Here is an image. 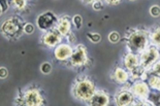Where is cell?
Here are the masks:
<instances>
[{
  "instance_id": "1",
  "label": "cell",
  "mask_w": 160,
  "mask_h": 106,
  "mask_svg": "<svg viewBox=\"0 0 160 106\" xmlns=\"http://www.w3.org/2000/svg\"><path fill=\"white\" fill-rule=\"evenodd\" d=\"M95 94V87L92 81L88 80H84L79 81L76 87L73 88L74 97L80 100H90Z\"/></svg>"
},
{
  "instance_id": "2",
  "label": "cell",
  "mask_w": 160,
  "mask_h": 106,
  "mask_svg": "<svg viewBox=\"0 0 160 106\" xmlns=\"http://www.w3.org/2000/svg\"><path fill=\"white\" fill-rule=\"evenodd\" d=\"M129 46L134 51H142L147 46V32L137 31L129 37Z\"/></svg>"
},
{
  "instance_id": "3",
  "label": "cell",
  "mask_w": 160,
  "mask_h": 106,
  "mask_svg": "<svg viewBox=\"0 0 160 106\" xmlns=\"http://www.w3.org/2000/svg\"><path fill=\"white\" fill-rule=\"evenodd\" d=\"M159 53L156 47L151 46L146 52H144L141 56V65L144 68H148L158 59Z\"/></svg>"
},
{
  "instance_id": "4",
  "label": "cell",
  "mask_w": 160,
  "mask_h": 106,
  "mask_svg": "<svg viewBox=\"0 0 160 106\" xmlns=\"http://www.w3.org/2000/svg\"><path fill=\"white\" fill-rule=\"evenodd\" d=\"M87 60V52L86 49L83 46H77L74 53L71 55V63L72 65H76V66H80V65H83Z\"/></svg>"
},
{
  "instance_id": "5",
  "label": "cell",
  "mask_w": 160,
  "mask_h": 106,
  "mask_svg": "<svg viewBox=\"0 0 160 106\" xmlns=\"http://www.w3.org/2000/svg\"><path fill=\"white\" fill-rule=\"evenodd\" d=\"M24 100H25V104L30 106H35L42 104V97L37 90H29L27 91L25 95H24Z\"/></svg>"
},
{
  "instance_id": "6",
  "label": "cell",
  "mask_w": 160,
  "mask_h": 106,
  "mask_svg": "<svg viewBox=\"0 0 160 106\" xmlns=\"http://www.w3.org/2000/svg\"><path fill=\"white\" fill-rule=\"evenodd\" d=\"M72 55V49L67 44H60L55 50V57L58 60H65Z\"/></svg>"
},
{
  "instance_id": "7",
  "label": "cell",
  "mask_w": 160,
  "mask_h": 106,
  "mask_svg": "<svg viewBox=\"0 0 160 106\" xmlns=\"http://www.w3.org/2000/svg\"><path fill=\"white\" fill-rule=\"evenodd\" d=\"M55 22V16L51 12H47L45 15H42L38 19V27L40 29H47L53 25Z\"/></svg>"
},
{
  "instance_id": "8",
  "label": "cell",
  "mask_w": 160,
  "mask_h": 106,
  "mask_svg": "<svg viewBox=\"0 0 160 106\" xmlns=\"http://www.w3.org/2000/svg\"><path fill=\"white\" fill-rule=\"evenodd\" d=\"M60 37H61L60 33H57L56 31H52V32L47 33L46 35L42 37V41L43 43H46L47 46H55L56 43L59 42Z\"/></svg>"
},
{
  "instance_id": "9",
  "label": "cell",
  "mask_w": 160,
  "mask_h": 106,
  "mask_svg": "<svg viewBox=\"0 0 160 106\" xmlns=\"http://www.w3.org/2000/svg\"><path fill=\"white\" fill-rule=\"evenodd\" d=\"M90 103L94 106H105L108 103V98L103 93H95L90 99Z\"/></svg>"
},
{
  "instance_id": "10",
  "label": "cell",
  "mask_w": 160,
  "mask_h": 106,
  "mask_svg": "<svg viewBox=\"0 0 160 106\" xmlns=\"http://www.w3.org/2000/svg\"><path fill=\"white\" fill-rule=\"evenodd\" d=\"M18 31V26L16 23H13L12 20L5 21L2 24V32L8 36H13L15 33Z\"/></svg>"
},
{
  "instance_id": "11",
  "label": "cell",
  "mask_w": 160,
  "mask_h": 106,
  "mask_svg": "<svg viewBox=\"0 0 160 106\" xmlns=\"http://www.w3.org/2000/svg\"><path fill=\"white\" fill-rule=\"evenodd\" d=\"M132 91L133 93L138 96L141 98H147V96L149 94V89L148 85L145 83H138L132 87Z\"/></svg>"
},
{
  "instance_id": "12",
  "label": "cell",
  "mask_w": 160,
  "mask_h": 106,
  "mask_svg": "<svg viewBox=\"0 0 160 106\" xmlns=\"http://www.w3.org/2000/svg\"><path fill=\"white\" fill-rule=\"evenodd\" d=\"M131 101H132V95L127 91L121 92V93L117 96V98H116V103L121 106L129 105L131 103Z\"/></svg>"
},
{
  "instance_id": "13",
  "label": "cell",
  "mask_w": 160,
  "mask_h": 106,
  "mask_svg": "<svg viewBox=\"0 0 160 106\" xmlns=\"http://www.w3.org/2000/svg\"><path fill=\"white\" fill-rule=\"evenodd\" d=\"M124 64H125L126 68L129 69V70L135 69V68L138 67V61L137 56H134L133 54H128L127 56L125 57Z\"/></svg>"
},
{
  "instance_id": "14",
  "label": "cell",
  "mask_w": 160,
  "mask_h": 106,
  "mask_svg": "<svg viewBox=\"0 0 160 106\" xmlns=\"http://www.w3.org/2000/svg\"><path fill=\"white\" fill-rule=\"evenodd\" d=\"M57 30L61 35H66L70 30V22L66 18H63L62 20H60V22L58 23Z\"/></svg>"
},
{
  "instance_id": "15",
  "label": "cell",
  "mask_w": 160,
  "mask_h": 106,
  "mask_svg": "<svg viewBox=\"0 0 160 106\" xmlns=\"http://www.w3.org/2000/svg\"><path fill=\"white\" fill-rule=\"evenodd\" d=\"M115 78L119 83H125L128 78L127 72L124 71L123 69H121V68H118V69H116L115 71Z\"/></svg>"
},
{
  "instance_id": "16",
  "label": "cell",
  "mask_w": 160,
  "mask_h": 106,
  "mask_svg": "<svg viewBox=\"0 0 160 106\" xmlns=\"http://www.w3.org/2000/svg\"><path fill=\"white\" fill-rule=\"evenodd\" d=\"M149 84L152 88L156 90H160V77L159 76H151L149 80Z\"/></svg>"
},
{
  "instance_id": "17",
  "label": "cell",
  "mask_w": 160,
  "mask_h": 106,
  "mask_svg": "<svg viewBox=\"0 0 160 106\" xmlns=\"http://www.w3.org/2000/svg\"><path fill=\"white\" fill-rule=\"evenodd\" d=\"M152 40L153 43L157 44V46H160V28L156 29L152 34Z\"/></svg>"
},
{
  "instance_id": "18",
  "label": "cell",
  "mask_w": 160,
  "mask_h": 106,
  "mask_svg": "<svg viewBox=\"0 0 160 106\" xmlns=\"http://www.w3.org/2000/svg\"><path fill=\"white\" fill-rule=\"evenodd\" d=\"M40 70H42V73L48 74V73H50L51 71H52V66H51L50 63L46 62V63H43L42 66H40Z\"/></svg>"
},
{
  "instance_id": "19",
  "label": "cell",
  "mask_w": 160,
  "mask_h": 106,
  "mask_svg": "<svg viewBox=\"0 0 160 106\" xmlns=\"http://www.w3.org/2000/svg\"><path fill=\"white\" fill-rule=\"evenodd\" d=\"M119 39H120V35H119V33H117V32H112L110 35H108V40L113 43L118 42Z\"/></svg>"
},
{
  "instance_id": "20",
  "label": "cell",
  "mask_w": 160,
  "mask_h": 106,
  "mask_svg": "<svg viewBox=\"0 0 160 106\" xmlns=\"http://www.w3.org/2000/svg\"><path fill=\"white\" fill-rule=\"evenodd\" d=\"M150 13L154 17V18H157V17L160 16V7L157 5H154L152 6L151 8H150Z\"/></svg>"
},
{
  "instance_id": "21",
  "label": "cell",
  "mask_w": 160,
  "mask_h": 106,
  "mask_svg": "<svg viewBox=\"0 0 160 106\" xmlns=\"http://www.w3.org/2000/svg\"><path fill=\"white\" fill-rule=\"evenodd\" d=\"M12 1L16 7H18L19 9H23L26 5V0H12Z\"/></svg>"
},
{
  "instance_id": "22",
  "label": "cell",
  "mask_w": 160,
  "mask_h": 106,
  "mask_svg": "<svg viewBox=\"0 0 160 106\" xmlns=\"http://www.w3.org/2000/svg\"><path fill=\"white\" fill-rule=\"evenodd\" d=\"M24 31H25V33H27V34H31L33 31H34V27H33L32 24L28 23V24H26L25 27H24Z\"/></svg>"
},
{
  "instance_id": "23",
  "label": "cell",
  "mask_w": 160,
  "mask_h": 106,
  "mask_svg": "<svg viewBox=\"0 0 160 106\" xmlns=\"http://www.w3.org/2000/svg\"><path fill=\"white\" fill-rule=\"evenodd\" d=\"M73 23L77 26V28H80L82 25V17L80 15H77L73 17Z\"/></svg>"
},
{
  "instance_id": "24",
  "label": "cell",
  "mask_w": 160,
  "mask_h": 106,
  "mask_svg": "<svg viewBox=\"0 0 160 106\" xmlns=\"http://www.w3.org/2000/svg\"><path fill=\"white\" fill-rule=\"evenodd\" d=\"M89 38L92 40L93 42H98L100 40V35L99 34H97V33H94V34H89Z\"/></svg>"
},
{
  "instance_id": "25",
  "label": "cell",
  "mask_w": 160,
  "mask_h": 106,
  "mask_svg": "<svg viewBox=\"0 0 160 106\" xmlns=\"http://www.w3.org/2000/svg\"><path fill=\"white\" fill-rule=\"evenodd\" d=\"M153 71H154L156 74L160 75V61L154 65V67H153Z\"/></svg>"
},
{
  "instance_id": "26",
  "label": "cell",
  "mask_w": 160,
  "mask_h": 106,
  "mask_svg": "<svg viewBox=\"0 0 160 106\" xmlns=\"http://www.w3.org/2000/svg\"><path fill=\"white\" fill-rule=\"evenodd\" d=\"M0 76H1V78H5L6 76H8V70H6V68L4 67H1V69H0Z\"/></svg>"
},
{
  "instance_id": "27",
  "label": "cell",
  "mask_w": 160,
  "mask_h": 106,
  "mask_svg": "<svg viewBox=\"0 0 160 106\" xmlns=\"http://www.w3.org/2000/svg\"><path fill=\"white\" fill-rule=\"evenodd\" d=\"M93 8H94V9H96V11H99L100 8H102V5H101V3L97 0V1H95V2H94Z\"/></svg>"
},
{
  "instance_id": "28",
  "label": "cell",
  "mask_w": 160,
  "mask_h": 106,
  "mask_svg": "<svg viewBox=\"0 0 160 106\" xmlns=\"http://www.w3.org/2000/svg\"><path fill=\"white\" fill-rule=\"evenodd\" d=\"M108 3H110V4H117L118 2H120V0H105Z\"/></svg>"
},
{
  "instance_id": "29",
  "label": "cell",
  "mask_w": 160,
  "mask_h": 106,
  "mask_svg": "<svg viewBox=\"0 0 160 106\" xmlns=\"http://www.w3.org/2000/svg\"><path fill=\"white\" fill-rule=\"evenodd\" d=\"M85 1H86V2H95V1H97V0H85Z\"/></svg>"
},
{
  "instance_id": "30",
  "label": "cell",
  "mask_w": 160,
  "mask_h": 106,
  "mask_svg": "<svg viewBox=\"0 0 160 106\" xmlns=\"http://www.w3.org/2000/svg\"><path fill=\"white\" fill-rule=\"evenodd\" d=\"M131 1H133V0H131Z\"/></svg>"
}]
</instances>
